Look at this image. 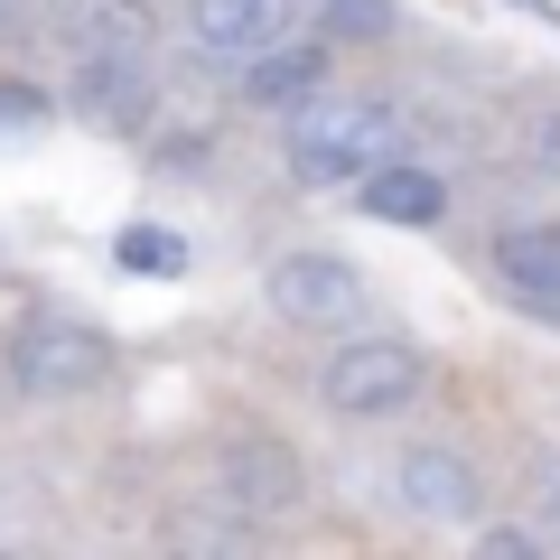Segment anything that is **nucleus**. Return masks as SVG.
Listing matches in <instances>:
<instances>
[{
	"mask_svg": "<svg viewBox=\"0 0 560 560\" xmlns=\"http://www.w3.org/2000/svg\"><path fill=\"white\" fill-rule=\"evenodd\" d=\"M420 383H430V355L411 337H346L318 364V401L337 420H393L401 401H420Z\"/></svg>",
	"mask_w": 560,
	"mask_h": 560,
	"instance_id": "nucleus-3",
	"label": "nucleus"
},
{
	"mask_svg": "<svg viewBox=\"0 0 560 560\" xmlns=\"http://www.w3.org/2000/svg\"><path fill=\"white\" fill-rule=\"evenodd\" d=\"M300 495H308V477H300V458H290L271 430H234V440L215 448V504L224 514L271 523V514H290Z\"/></svg>",
	"mask_w": 560,
	"mask_h": 560,
	"instance_id": "nucleus-5",
	"label": "nucleus"
},
{
	"mask_svg": "<svg viewBox=\"0 0 560 560\" xmlns=\"http://www.w3.org/2000/svg\"><path fill=\"white\" fill-rule=\"evenodd\" d=\"M393 150H401V113L383 94H318V103L290 113V131H280V160H290L300 187H355V178H374Z\"/></svg>",
	"mask_w": 560,
	"mask_h": 560,
	"instance_id": "nucleus-1",
	"label": "nucleus"
},
{
	"mask_svg": "<svg viewBox=\"0 0 560 560\" xmlns=\"http://www.w3.org/2000/svg\"><path fill=\"white\" fill-rule=\"evenodd\" d=\"M327 57H337L327 38H271L261 57H243V103H261V113H300V103H318L327 94Z\"/></svg>",
	"mask_w": 560,
	"mask_h": 560,
	"instance_id": "nucleus-8",
	"label": "nucleus"
},
{
	"mask_svg": "<svg viewBox=\"0 0 560 560\" xmlns=\"http://www.w3.org/2000/svg\"><path fill=\"white\" fill-rule=\"evenodd\" d=\"M206 57H261L271 38H290V0H187Z\"/></svg>",
	"mask_w": 560,
	"mask_h": 560,
	"instance_id": "nucleus-11",
	"label": "nucleus"
},
{
	"mask_svg": "<svg viewBox=\"0 0 560 560\" xmlns=\"http://www.w3.org/2000/svg\"><path fill=\"white\" fill-rule=\"evenodd\" d=\"M495 280H514L523 300L560 308V224H504L495 234Z\"/></svg>",
	"mask_w": 560,
	"mask_h": 560,
	"instance_id": "nucleus-12",
	"label": "nucleus"
},
{
	"mask_svg": "<svg viewBox=\"0 0 560 560\" xmlns=\"http://www.w3.org/2000/svg\"><path fill=\"white\" fill-rule=\"evenodd\" d=\"M393 495H401V514H420V523H477L486 486H477V467H467L458 448H401Z\"/></svg>",
	"mask_w": 560,
	"mask_h": 560,
	"instance_id": "nucleus-7",
	"label": "nucleus"
},
{
	"mask_svg": "<svg viewBox=\"0 0 560 560\" xmlns=\"http://www.w3.org/2000/svg\"><path fill=\"white\" fill-rule=\"evenodd\" d=\"M261 300H271V318L308 327V337H346L364 318V271L346 253H327V243H300V253H280L261 271Z\"/></svg>",
	"mask_w": 560,
	"mask_h": 560,
	"instance_id": "nucleus-4",
	"label": "nucleus"
},
{
	"mask_svg": "<svg viewBox=\"0 0 560 560\" xmlns=\"http://www.w3.org/2000/svg\"><path fill=\"white\" fill-rule=\"evenodd\" d=\"M0 374L20 383L28 401H75V393H94L103 374H113V337L103 327H84V318H20L10 327V355H0Z\"/></svg>",
	"mask_w": 560,
	"mask_h": 560,
	"instance_id": "nucleus-2",
	"label": "nucleus"
},
{
	"mask_svg": "<svg viewBox=\"0 0 560 560\" xmlns=\"http://www.w3.org/2000/svg\"><path fill=\"white\" fill-rule=\"evenodd\" d=\"M533 523L560 541V458H541V477H533Z\"/></svg>",
	"mask_w": 560,
	"mask_h": 560,
	"instance_id": "nucleus-17",
	"label": "nucleus"
},
{
	"mask_svg": "<svg viewBox=\"0 0 560 560\" xmlns=\"http://www.w3.org/2000/svg\"><path fill=\"white\" fill-rule=\"evenodd\" d=\"M57 28H66L75 57H94V47L150 57V47H160V10H150V0H57Z\"/></svg>",
	"mask_w": 560,
	"mask_h": 560,
	"instance_id": "nucleus-10",
	"label": "nucleus"
},
{
	"mask_svg": "<svg viewBox=\"0 0 560 560\" xmlns=\"http://www.w3.org/2000/svg\"><path fill=\"white\" fill-rule=\"evenodd\" d=\"M477 551H495V560H533V551H551V533H523V523H477Z\"/></svg>",
	"mask_w": 560,
	"mask_h": 560,
	"instance_id": "nucleus-16",
	"label": "nucleus"
},
{
	"mask_svg": "<svg viewBox=\"0 0 560 560\" xmlns=\"http://www.w3.org/2000/svg\"><path fill=\"white\" fill-rule=\"evenodd\" d=\"M57 121V94H38L28 75H0V140H38Z\"/></svg>",
	"mask_w": 560,
	"mask_h": 560,
	"instance_id": "nucleus-14",
	"label": "nucleus"
},
{
	"mask_svg": "<svg viewBox=\"0 0 560 560\" xmlns=\"http://www.w3.org/2000/svg\"><path fill=\"white\" fill-rule=\"evenodd\" d=\"M318 38H327V47H374V38H393V0H318Z\"/></svg>",
	"mask_w": 560,
	"mask_h": 560,
	"instance_id": "nucleus-13",
	"label": "nucleus"
},
{
	"mask_svg": "<svg viewBox=\"0 0 560 560\" xmlns=\"http://www.w3.org/2000/svg\"><path fill=\"white\" fill-rule=\"evenodd\" d=\"M113 253H121V271H187V243H178V234H160V224H131Z\"/></svg>",
	"mask_w": 560,
	"mask_h": 560,
	"instance_id": "nucleus-15",
	"label": "nucleus"
},
{
	"mask_svg": "<svg viewBox=\"0 0 560 560\" xmlns=\"http://www.w3.org/2000/svg\"><path fill=\"white\" fill-rule=\"evenodd\" d=\"M66 113H75V121H94V131H150V113H160V75H150V57L94 47V57H75Z\"/></svg>",
	"mask_w": 560,
	"mask_h": 560,
	"instance_id": "nucleus-6",
	"label": "nucleus"
},
{
	"mask_svg": "<svg viewBox=\"0 0 560 560\" xmlns=\"http://www.w3.org/2000/svg\"><path fill=\"white\" fill-rule=\"evenodd\" d=\"M355 206L374 224H411V234H430V224L448 215V178H440V168H420V160H383L374 178H355Z\"/></svg>",
	"mask_w": 560,
	"mask_h": 560,
	"instance_id": "nucleus-9",
	"label": "nucleus"
}]
</instances>
